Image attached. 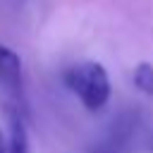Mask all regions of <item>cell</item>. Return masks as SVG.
<instances>
[{"label": "cell", "instance_id": "3", "mask_svg": "<svg viewBox=\"0 0 153 153\" xmlns=\"http://www.w3.org/2000/svg\"><path fill=\"white\" fill-rule=\"evenodd\" d=\"M0 84L17 100L24 103V81H22V60L19 55L0 43Z\"/></svg>", "mask_w": 153, "mask_h": 153}, {"label": "cell", "instance_id": "2", "mask_svg": "<svg viewBox=\"0 0 153 153\" xmlns=\"http://www.w3.org/2000/svg\"><path fill=\"white\" fill-rule=\"evenodd\" d=\"M136 122L139 117L134 112H122L88 153H127L134 139V131H136Z\"/></svg>", "mask_w": 153, "mask_h": 153}, {"label": "cell", "instance_id": "6", "mask_svg": "<svg viewBox=\"0 0 153 153\" xmlns=\"http://www.w3.org/2000/svg\"><path fill=\"white\" fill-rule=\"evenodd\" d=\"M0 153H7V146H5V139H2V131H0Z\"/></svg>", "mask_w": 153, "mask_h": 153}, {"label": "cell", "instance_id": "4", "mask_svg": "<svg viewBox=\"0 0 153 153\" xmlns=\"http://www.w3.org/2000/svg\"><path fill=\"white\" fill-rule=\"evenodd\" d=\"M7 153H29L26 127H24L19 112H12V124H10V148H7Z\"/></svg>", "mask_w": 153, "mask_h": 153}, {"label": "cell", "instance_id": "1", "mask_svg": "<svg viewBox=\"0 0 153 153\" xmlns=\"http://www.w3.org/2000/svg\"><path fill=\"white\" fill-rule=\"evenodd\" d=\"M67 88L81 100V105L91 112L103 110L110 100V76L98 62H79L65 72Z\"/></svg>", "mask_w": 153, "mask_h": 153}, {"label": "cell", "instance_id": "5", "mask_svg": "<svg viewBox=\"0 0 153 153\" xmlns=\"http://www.w3.org/2000/svg\"><path fill=\"white\" fill-rule=\"evenodd\" d=\"M134 84L141 93L146 96H153V67L148 62H141L136 69H134Z\"/></svg>", "mask_w": 153, "mask_h": 153}]
</instances>
